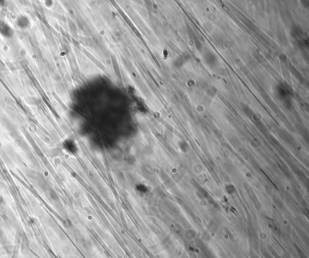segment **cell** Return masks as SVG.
Masks as SVG:
<instances>
[{"mask_svg":"<svg viewBox=\"0 0 309 258\" xmlns=\"http://www.w3.org/2000/svg\"><path fill=\"white\" fill-rule=\"evenodd\" d=\"M0 33L5 37H11L13 34V30L11 27L4 22H0Z\"/></svg>","mask_w":309,"mask_h":258,"instance_id":"cell-1","label":"cell"},{"mask_svg":"<svg viewBox=\"0 0 309 258\" xmlns=\"http://www.w3.org/2000/svg\"><path fill=\"white\" fill-rule=\"evenodd\" d=\"M29 22H30L27 17H26L25 16H22V17H20L17 23L18 26L20 27L21 28H26L29 26Z\"/></svg>","mask_w":309,"mask_h":258,"instance_id":"cell-2","label":"cell"}]
</instances>
